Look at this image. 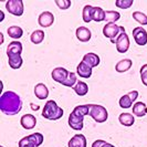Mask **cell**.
<instances>
[{"mask_svg":"<svg viewBox=\"0 0 147 147\" xmlns=\"http://www.w3.org/2000/svg\"><path fill=\"white\" fill-rule=\"evenodd\" d=\"M22 109L20 96L12 91H7L0 96V111L9 116L18 114Z\"/></svg>","mask_w":147,"mask_h":147,"instance_id":"6da1fadb","label":"cell"},{"mask_svg":"<svg viewBox=\"0 0 147 147\" xmlns=\"http://www.w3.org/2000/svg\"><path fill=\"white\" fill-rule=\"evenodd\" d=\"M42 116L49 121H57L63 116V110L60 106H58L55 101L50 100L44 105Z\"/></svg>","mask_w":147,"mask_h":147,"instance_id":"7a4b0ae2","label":"cell"},{"mask_svg":"<svg viewBox=\"0 0 147 147\" xmlns=\"http://www.w3.org/2000/svg\"><path fill=\"white\" fill-rule=\"evenodd\" d=\"M125 32V28L122 26H117L116 23H106L103 27V34L105 38H109L111 40V42L113 43L119 34Z\"/></svg>","mask_w":147,"mask_h":147,"instance_id":"3957f363","label":"cell"},{"mask_svg":"<svg viewBox=\"0 0 147 147\" xmlns=\"http://www.w3.org/2000/svg\"><path fill=\"white\" fill-rule=\"evenodd\" d=\"M88 115L95 121L96 123H104L109 117V113L106 109L102 105H96V104H90V113Z\"/></svg>","mask_w":147,"mask_h":147,"instance_id":"277c9868","label":"cell"},{"mask_svg":"<svg viewBox=\"0 0 147 147\" xmlns=\"http://www.w3.org/2000/svg\"><path fill=\"white\" fill-rule=\"evenodd\" d=\"M6 9L9 13L17 17L23 15V1L22 0H9L6 3Z\"/></svg>","mask_w":147,"mask_h":147,"instance_id":"5b68a950","label":"cell"},{"mask_svg":"<svg viewBox=\"0 0 147 147\" xmlns=\"http://www.w3.org/2000/svg\"><path fill=\"white\" fill-rule=\"evenodd\" d=\"M113 43L116 44V50L119 53H126L129 49V38L126 34V32H124V33L119 34Z\"/></svg>","mask_w":147,"mask_h":147,"instance_id":"8992f818","label":"cell"},{"mask_svg":"<svg viewBox=\"0 0 147 147\" xmlns=\"http://www.w3.org/2000/svg\"><path fill=\"white\" fill-rule=\"evenodd\" d=\"M133 37H134L135 42L140 47L147 44V31L144 28H142V27L134 28L133 29Z\"/></svg>","mask_w":147,"mask_h":147,"instance_id":"52a82bcc","label":"cell"},{"mask_svg":"<svg viewBox=\"0 0 147 147\" xmlns=\"http://www.w3.org/2000/svg\"><path fill=\"white\" fill-rule=\"evenodd\" d=\"M69 74H70V71H67L64 67L59 66V67H55V69L52 71L51 75H52V79H53L54 81L60 83V84H62V83L66 80V78L69 76Z\"/></svg>","mask_w":147,"mask_h":147,"instance_id":"ba28073f","label":"cell"},{"mask_svg":"<svg viewBox=\"0 0 147 147\" xmlns=\"http://www.w3.org/2000/svg\"><path fill=\"white\" fill-rule=\"evenodd\" d=\"M83 122H84V117L76 115L73 112L69 116V126L74 131H81L83 128Z\"/></svg>","mask_w":147,"mask_h":147,"instance_id":"9c48e42d","label":"cell"},{"mask_svg":"<svg viewBox=\"0 0 147 147\" xmlns=\"http://www.w3.org/2000/svg\"><path fill=\"white\" fill-rule=\"evenodd\" d=\"M38 22H39V24L41 27L49 28V27H51L52 24H53V22H54V16L50 11H44V12H42L41 15L39 16Z\"/></svg>","mask_w":147,"mask_h":147,"instance_id":"30bf717a","label":"cell"},{"mask_svg":"<svg viewBox=\"0 0 147 147\" xmlns=\"http://www.w3.org/2000/svg\"><path fill=\"white\" fill-rule=\"evenodd\" d=\"M20 124L21 126L24 128V129H32V128H34V126L37 124V118L34 115H32V114H26V115H23L20 119Z\"/></svg>","mask_w":147,"mask_h":147,"instance_id":"8fae6325","label":"cell"},{"mask_svg":"<svg viewBox=\"0 0 147 147\" xmlns=\"http://www.w3.org/2000/svg\"><path fill=\"white\" fill-rule=\"evenodd\" d=\"M8 55V62H9V66L11 69H20L22 65V58L21 54L19 53H10V54H7Z\"/></svg>","mask_w":147,"mask_h":147,"instance_id":"7c38bea8","label":"cell"},{"mask_svg":"<svg viewBox=\"0 0 147 147\" xmlns=\"http://www.w3.org/2000/svg\"><path fill=\"white\" fill-rule=\"evenodd\" d=\"M69 147H86V138L83 134H75L71 140H69Z\"/></svg>","mask_w":147,"mask_h":147,"instance_id":"4fadbf2b","label":"cell"},{"mask_svg":"<svg viewBox=\"0 0 147 147\" xmlns=\"http://www.w3.org/2000/svg\"><path fill=\"white\" fill-rule=\"evenodd\" d=\"M76 73L83 79H88L92 75V67L82 61L79 63V65L76 66Z\"/></svg>","mask_w":147,"mask_h":147,"instance_id":"5bb4252c","label":"cell"},{"mask_svg":"<svg viewBox=\"0 0 147 147\" xmlns=\"http://www.w3.org/2000/svg\"><path fill=\"white\" fill-rule=\"evenodd\" d=\"M75 34H76L78 40L81 41V42H88V41H90L91 37H92L91 31H90L86 27H79V28L76 29Z\"/></svg>","mask_w":147,"mask_h":147,"instance_id":"9a60e30c","label":"cell"},{"mask_svg":"<svg viewBox=\"0 0 147 147\" xmlns=\"http://www.w3.org/2000/svg\"><path fill=\"white\" fill-rule=\"evenodd\" d=\"M83 62H85L88 65H90L93 69V67H95L100 64V57L95 53H93V52H90V53H86L83 57Z\"/></svg>","mask_w":147,"mask_h":147,"instance_id":"2e32d148","label":"cell"},{"mask_svg":"<svg viewBox=\"0 0 147 147\" xmlns=\"http://www.w3.org/2000/svg\"><path fill=\"white\" fill-rule=\"evenodd\" d=\"M34 94L39 100H45L49 96V88L43 83H39L34 86Z\"/></svg>","mask_w":147,"mask_h":147,"instance_id":"e0dca14e","label":"cell"},{"mask_svg":"<svg viewBox=\"0 0 147 147\" xmlns=\"http://www.w3.org/2000/svg\"><path fill=\"white\" fill-rule=\"evenodd\" d=\"M133 65V61L131 59H124L121 60L119 62L116 63L115 65V71L118 73H124L126 71H128Z\"/></svg>","mask_w":147,"mask_h":147,"instance_id":"ac0fdd59","label":"cell"},{"mask_svg":"<svg viewBox=\"0 0 147 147\" xmlns=\"http://www.w3.org/2000/svg\"><path fill=\"white\" fill-rule=\"evenodd\" d=\"M118 121H119V123L122 125L126 126V127H129V126H132L135 123L134 115L129 114V113H122V114H119Z\"/></svg>","mask_w":147,"mask_h":147,"instance_id":"d6986e66","label":"cell"},{"mask_svg":"<svg viewBox=\"0 0 147 147\" xmlns=\"http://www.w3.org/2000/svg\"><path fill=\"white\" fill-rule=\"evenodd\" d=\"M147 113V106L143 102H137L134 104L133 106V114L136 115L137 117H143L144 115H146Z\"/></svg>","mask_w":147,"mask_h":147,"instance_id":"ffe728a7","label":"cell"},{"mask_svg":"<svg viewBox=\"0 0 147 147\" xmlns=\"http://www.w3.org/2000/svg\"><path fill=\"white\" fill-rule=\"evenodd\" d=\"M74 92L79 96H84L88 94V86L85 82L83 81H78V83L75 84V86L73 88Z\"/></svg>","mask_w":147,"mask_h":147,"instance_id":"44dd1931","label":"cell"},{"mask_svg":"<svg viewBox=\"0 0 147 147\" xmlns=\"http://www.w3.org/2000/svg\"><path fill=\"white\" fill-rule=\"evenodd\" d=\"M92 20L95 22H101L105 20V11L101 7H93Z\"/></svg>","mask_w":147,"mask_h":147,"instance_id":"7402d4cb","label":"cell"},{"mask_svg":"<svg viewBox=\"0 0 147 147\" xmlns=\"http://www.w3.org/2000/svg\"><path fill=\"white\" fill-rule=\"evenodd\" d=\"M8 36L12 39H20L23 36V30L18 26H11L7 30Z\"/></svg>","mask_w":147,"mask_h":147,"instance_id":"603a6c76","label":"cell"},{"mask_svg":"<svg viewBox=\"0 0 147 147\" xmlns=\"http://www.w3.org/2000/svg\"><path fill=\"white\" fill-rule=\"evenodd\" d=\"M22 52V43L19 41H12L10 42L7 48V54L10 53H19L21 54Z\"/></svg>","mask_w":147,"mask_h":147,"instance_id":"cb8c5ba5","label":"cell"},{"mask_svg":"<svg viewBox=\"0 0 147 147\" xmlns=\"http://www.w3.org/2000/svg\"><path fill=\"white\" fill-rule=\"evenodd\" d=\"M28 138L31 142V144L34 147H39L44 140V137L42 134L40 133H34V134H31V135H28Z\"/></svg>","mask_w":147,"mask_h":147,"instance_id":"d4e9b609","label":"cell"},{"mask_svg":"<svg viewBox=\"0 0 147 147\" xmlns=\"http://www.w3.org/2000/svg\"><path fill=\"white\" fill-rule=\"evenodd\" d=\"M44 32L42 30H36L31 33L30 39H31V42L34 44H40L44 40Z\"/></svg>","mask_w":147,"mask_h":147,"instance_id":"484cf974","label":"cell"},{"mask_svg":"<svg viewBox=\"0 0 147 147\" xmlns=\"http://www.w3.org/2000/svg\"><path fill=\"white\" fill-rule=\"evenodd\" d=\"M121 19V15L118 11H113V10H109L105 11V21H107V23H115Z\"/></svg>","mask_w":147,"mask_h":147,"instance_id":"4316f807","label":"cell"},{"mask_svg":"<svg viewBox=\"0 0 147 147\" xmlns=\"http://www.w3.org/2000/svg\"><path fill=\"white\" fill-rule=\"evenodd\" d=\"M72 112L75 113L76 115H80L82 117H84V116L88 115V113H90V104H88V105H79V106H75Z\"/></svg>","mask_w":147,"mask_h":147,"instance_id":"83f0119b","label":"cell"},{"mask_svg":"<svg viewBox=\"0 0 147 147\" xmlns=\"http://www.w3.org/2000/svg\"><path fill=\"white\" fill-rule=\"evenodd\" d=\"M92 12H93V7L86 5L83 8V12H82V17H83V21L88 23L92 21Z\"/></svg>","mask_w":147,"mask_h":147,"instance_id":"f1b7e54d","label":"cell"},{"mask_svg":"<svg viewBox=\"0 0 147 147\" xmlns=\"http://www.w3.org/2000/svg\"><path fill=\"white\" fill-rule=\"evenodd\" d=\"M76 83H78V80H76V74L73 73V72H70L69 76L66 78L65 81L62 83V85L67 86V88H74Z\"/></svg>","mask_w":147,"mask_h":147,"instance_id":"f546056e","label":"cell"},{"mask_svg":"<svg viewBox=\"0 0 147 147\" xmlns=\"http://www.w3.org/2000/svg\"><path fill=\"white\" fill-rule=\"evenodd\" d=\"M133 19L135 21H137L138 23H140L142 26H146L147 24V16L140 11H135L133 12Z\"/></svg>","mask_w":147,"mask_h":147,"instance_id":"4dcf8cb0","label":"cell"},{"mask_svg":"<svg viewBox=\"0 0 147 147\" xmlns=\"http://www.w3.org/2000/svg\"><path fill=\"white\" fill-rule=\"evenodd\" d=\"M118 103H119V106L122 109H129L133 105V101L132 98L128 96V94H125V95H123L119 98V102Z\"/></svg>","mask_w":147,"mask_h":147,"instance_id":"1f68e13d","label":"cell"},{"mask_svg":"<svg viewBox=\"0 0 147 147\" xmlns=\"http://www.w3.org/2000/svg\"><path fill=\"white\" fill-rule=\"evenodd\" d=\"M134 3V0H116L115 6L119 9H128L131 8Z\"/></svg>","mask_w":147,"mask_h":147,"instance_id":"d6a6232c","label":"cell"},{"mask_svg":"<svg viewBox=\"0 0 147 147\" xmlns=\"http://www.w3.org/2000/svg\"><path fill=\"white\" fill-rule=\"evenodd\" d=\"M55 3L61 10H66V9L71 7V1L70 0H55Z\"/></svg>","mask_w":147,"mask_h":147,"instance_id":"836d02e7","label":"cell"},{"mask_svg":"<svg viewBox=\"0 0 147 147\" xmlns=\"http://www.w3.org/2000/svg\"><path fill=\"white\" fill-rule=\"evenodd\" d=\"M140 79L143 84L147 86V64H144L140 67Z\"/></svg>","mask_w":147,"mask_h":147,"instance_id":"e575fe53","label":"cell"},{"mask_svg":"<svg viewBox=\"0 0 147 147\" xmlns=\"http://www.w3.org/2000/svg\"><path fill=\"white\" fill-rule=\"evenodd\" d=\"M18 146L19 147H34L32 144H31V142L29 140L28 136H26V137H23V138H21V140H19Z\"/></svg>","mask_w":147,"mask_h":147,"instance_id":"d590c367","label":"cell"},{"mask_svg":"<svg viewBox=\"0 0 147 147\" xmlns=\"http://www.w3.org/2000/svg\"><path fill=\"white\" fill-rule=\"evenodd\" d=\"M106 144V142L103 140H96L95 142H93L92 147H103Z\"/></svg>","mask_w":147,"mask_h":147,"instance_id":"8d00e7d4","label":"cell"},{"mask_svg":"<svg viewBox=\"0 0 147 147\" xmlns=\"http://www.w3.org/2000/svg\"><path fill=\"white\" fill-rule=\"evenodd\" d=\"M127 94H128V96L132 98L133 102H135V101H136V98L138 97V92H137V91H131V92H128Z\"/></svg>","mask_w":147,"mask_h":147,"instance_id":"74e56055","label":"cell"},{"mask_svg":"<svg viewBox=\"0 0 147 147\" xmlns=\"http://www.w3.org/2000/svg\"><path fill=\"white\" fill-rule=\"evenodd\" d=\"M31 106H32V110H36V111H38L40 107L38 106V105H34V104H31Z\"/></svg>","mask_w":147,"mask_h":147,"instance_id":"f35d334b","label":"cell"},{"mask_svg":"<svg viewBox=\"0 0 147 147\" xmlns=\"http://www.w3.org/2000/svg\"><path fill=\"white\" fill-rule=\"evenodd\" d=\"M103 147H115V146H114V145H112V144H110V143H106Z\"/></svg>","mask_w":147,"mask_h":147,"instance_id":"ab89813d","label":"cell"},{"mask_svg":"<svg viewBox=\"0 0 147 147\" xmlns=\"http://www.w3.org/2000/svg\"><path fill=\"white\" fill-rule=\"evenodd\" d=\"M0 16H1V18H0V21H2V20H3V17H5V15H3V12H2V11H0Z\"/></svg>","mask_w":147,"mask_h":147,"instance_id":"60d3db41","label":"cell"},{"mask_svg":"<svg viewBox=\"0 0 147 147\" xmlns=\"http://www.w3.org/2000/svg\"><path fill=\"white\" fill-rule=\"evenodd\" d=\"M1 147H3V146H1Z\"/></svg>","mask_w":147,"mask_h":147,"instance_id":"b9f144b4","label":"cell"}]
</instances>
